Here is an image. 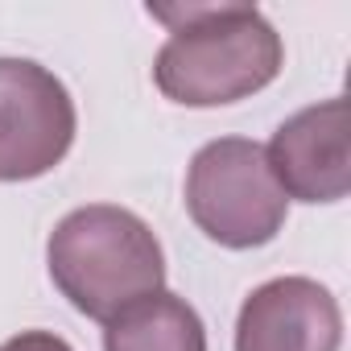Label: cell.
Wrapping results in <instances>:
<instances>
[{
    "instance_id": "cell-1",
    "label": "cell",
    "mask_w": 351,
    "mask_h": 351,
    "mask_svg": "<svg viewBox=\"0 0 351 351\" xmlns=\"http://www.w3.org/2000/svg\"><path fill=\"white\" fill-rule=\"evenodd\" d=\"M149 17L169 25L153 62V83L169 104L223 108L265 91L285 46L256 5H149Z\"/></svg>"
},
{
    "instance_id": "cell-7",
    "label": "cell",
    "mask_w": 351,
    "mask_h": 351,
    "mask_svg": "<svg viewBox=\"0 0 351 351\" xmlns=\"http://www.w3.org/2000/svg\"><path fill=\"white\" fill-rule=\"evenodd\" d=\"M104 351H207V326L186 298L157 289L104 322Z\"/></svg>"
},
{
    "instance_id": "cell-5",
    "label": "cell",
    "mask_w": 351,
    "mask_h": 351,
    "mask_svg": "<svg viewBox=\"0 0 351 351\" xmlns=\"http://www.w3.org/2000/svg\"><path fill=\"white\" fill-rule=\"evenodd\" d=\"M269 169L285 199L339 203L351 191V132L347 99H322L293 112L265 149Z\"/></svg>"
},
{
    "instance_id": "cell-4",
    "label": "cell",
    "mask_w": 351,
    "mask_h": 351,
    "mask_svg": "<svg viewBox=\"0 0 351 351\" xmlns=\"http://www.w3.org/2000/svg\"><path fill=\"white\" fill-rule=\"evenodd\" d=\"M75 99L34 58H0V182H34L75 145Z\"/></svg>"
},
{
    "instance_id": "cell-8",
    "label": "cell",
    "mask_w": 351,
    "mask_h": 351,
    "mask_svg": "<svg viewBox=\"0 0 351 351\" xmlns=\"http://www.w3.org/2000/svg\"><path fill=\"white\" fill-rule=\"evenodd\" d=\"M0 351H75V347L54 330H21L0 343Z\"/></svg>"
},
{
    "instance_id": "cell-3",
    "label": "cell",
    "mask_w": 351,
    "mask_h": 351,
    "mask_svg": "<svg viewBox=\"0 0 351 351\" xmlns=\"http://www.w3.org/2000/svg\"><path fill=\"white\" fill-rule=\"evenodd\" d=\"M186 211L207 240L244 252L277 240L289 199L269 169L265 145L248 136H219L191 157Z\"/></svg>"
},
{
    "instance_id": "cell-2",
    "label": "cell",
    "mask_w": 351,
    "mask_h": 351,
    "mask_svg": "<svg viewBox=\"0 0 351 351\" xmlns=\"http://www.w3.org/2000/svg\"><path fill=\"white\" fill-rule=\"evenodd\" d=\"M46 265L58 293L95 322L165 289L161 240L141 215L112 203H87L62 215L50 232Z\"/></svg>"
},
{
    "instance_id": "cell-6",
    "label": "cell",
    "mask_w": 351,
    "mask_h": 351,
    "mask_svg": "<svg viewBox=\"0 0 351 351\" xmlns=\"http://www.w3.org/2000/svg\"><path fill=\"white\" fill-rule=\"evenodd\" d=\"M343 310L314 277L256 285L236 318V351H339Z\"/></svg>"
}]
</instances>
